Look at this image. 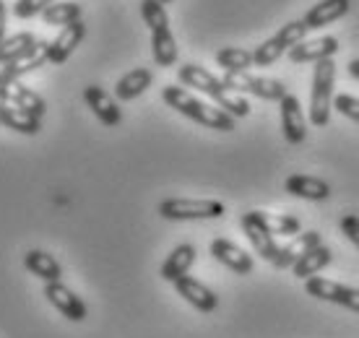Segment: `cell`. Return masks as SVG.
Returning <instances> with one entry per match:
<instances>
[{
    "mask_svg": "<svg viewBox=\"0 0 359 338\" xmlns=\"http://www.w3.org/2000/svg\"><path fill=\"white\" fill-rule=\"evenodd\" d=\"M307 32H310V29H307L305 21H289L287 27H281V32L276 34V39H278V45L289 53L292 47H297L299 42H305Z\"/></svg>",
    "mask_w": 359,
    "mask_h": 338,
    "instance_id": "4dcf8cb0",
    "label": "cell"
},
{
    "mask_svg": "<svg viewBox=\"0 0 359 338\" xmlns=\"http://www.w3.org/2000/svg\"><path fill=\"white\" fill-rule=\"evenodd\" d=\"M318 245H323V237H320L318 231H302V234H297V237L289 242V245L278 248L276 260H273L271 266H276L278 271H284V268H292L297 260L305 255L307 250L318 248Z\"/></svg>",
    "mask_w": 359,
    "mask_h": 338,
    "instance_id": "9a60e30c",
    "label": "cell"
},
{
    "mask_svg": "<svg viewBox=\"0 0 359 338\" xmlns=\"http://www.w3.org/2000/svg\"><path fill=\"white\" fill-rule=\"evenodd\" d=\"M83 99H86V104H89L91 112L107 125V128H115V125L123 123V112H120V107H117V102L109 97L104 89H99V86H86V89H83Z\"/></svg>",
    "mask_w": 359,
    "mask_h": 338,
    "instance_id": "5bb4252c",
    "label": "cell"
},
{
    "mask_svg": "<svg viewBox=\"0 0 359 338\" xmlns=\"http://www.w3.org/2000/svg\"><path fill=\"white\" fill-rule=\"evenodd\" d=\"M151 53H154V62L162 65V68H170V65L177 62V42H175L170 29L151 32Z\"/></svg>",
    "mask_w": 359,
    "mask_h": 338,
    "instance_id": "484cf974",
    "label": "cell"
},
{
    "mask_svg": "<svg viewBox=\"0 0 359 338\" xmlns=\"http://www.w3.org/2000/svg\"><path fill=\"white\" fill-rule=\"evenodd\" d=\"M278 107H281V130H284L287 143H292V146L302 143L307 135V120H305V115H302L299 99L287 94V97L278 102Z\"/></svg>",
    "mask_w": 359,
    "mask_h": 338,
    "instance_id": "9c48e42d",
    "label": "cell"
},
{
    "mask_svg": "<svg viewBox=\"0 0 359 338\" xmlns=\"http://www.w3.org/2000/svg\"><path fill=\"white\" fill-rule=\"evenodd\" d=\"M0 97L6 99L8 104H16V107L27 109V112H32L36 117H42L47 109L45 99L39 97V94H34V91L27 89L18 79H13V76H8V73L3 71H0Z\"/></svg>",
    "mask_w": 359,
    "mask_h": 338,
    "instance_id": "ba28073f",
    "label": "cell"
},
{
    "mask_svg": "<svg viewBox=\"0 0 359 338\" xmlns=\"http://www.w3.org/2000/svg\"><path fill=\"white\" fill-rule=\"evenodd\" d=\"M339 53V39L336 36H318V39H305L297 47L289 50V60L292 62H320L331 60Z\"/></svg>",
    "mask_w": 359,
    "mask_h": 338,
    "instance_id": "8fae6325",
    "label": "cell"
},
{
    "mask_svg": "<svg viewBox=\"0 0 359 338\" xmlns=\"http://www.w3.org/2000/svg\"><path fill=\"white\" fill-rule=\"evenodd\" d=\"M216 62L229 73H248V68L252 65V53L243 47H222L216 53Z\"/></svg>",
    "mask_w": 359,
    "mask_h": 338,
    "instance_id": "f1b7e54d",
    "label": "cell"
},
{
    "mask_svg": "<svg viewBox=\"0 0 359 338\" xmlns=\"http://www.w3.org/2000/svg\"><path fill=\"white\" fill-rule=\"evenodd\" d=\"M349 76H351V79H357V81H359V58H357V60H351V62H349Z\"/></svg>",
    "mask_w": 359,
    "mask_h": 338,
    "instance_id": "8d00e7d4",
    "label": "cell"
},
{
    "mask_svg": "<svg viewBox=\"0 0 359 338\" xmlns=\"http://www.w3.org/2000/svg\"><path fill=\"white\" fill-rule=\"evenodd\" d=\"M229 91H248V94H255L258 99H266V102H281L287 97V86L276 79H266V76H250V73H224L222 79Z\"/></svg>",
    "mask_w": 359,
    "mask_h": 338,
    "instance_id": "5b68a950",
    "label": "cell"
},
{
    "mask_svg": "<svg viewBox=\"0 0 359 338\" xmlns=\"http://www.w3.org/2000/svg\"><path fill=\"white\" fill-rule=\"evenodd\" d=\"M47 50H50V42L36 39V45L32 47L29 53H24L21 58H16L13 62H8V65H3V73H8V76L18 79V76H24V73H32V71H36V68H45L47 62H50Z\"/></svg>",
    "mask_w": 359,
    "mask_h": 338,
    "instance_id": "d6986e66",
    "label": "cell"
},
{
    "mask_svg": "<svg viewBox=\"0 0 359 338\" xmlns=\"http://www.w3.org/2000/svg\"><path fill=\"white\" fill-rule=\"evenodd\" d=\"M331 260H333L331 250L325 248V245H318V248L307 250L305 255H302V258L292 266V271H294L297 278H305V281H307V278L318 276L325 266H331Z\"/></svg>",
    "mask_w": 359,
    "mask_h": 338,
    "instance_id": "cb8c5ba5",
    "label": "cell"
},
{
    "mask_svg": "<svg viewBox=\"0 0 359 338\" xmlns=\"http://www.w3.org/2000/svg\"><path fill=\"white\" fill-rule=\"evenodd\" d=\"M159 216L170 222H196V219H222L224 203L211 198H167L159 203Z\"/></svg>",
    "mask_w": 359,
    "mask_h": 338,
    "instance_id": "277c9868",
    "label": "cell"
},
{
    "mask_svg": "<svg viewBox=\"0 0 359 338\" xmlns=\"http://www.w3.org/2000/svg\"><path fill=\"white\" fill-rule=\"evenodd\" d=\"M83 8L79 3H53L50 8L42 11V21L50 24V27H68L73 21H81Z\"/></svg>",
    "mask_w": 359,
    "mask_h": 338,
    "instance_id": "4316f807",
    "label": "cell"
},
{
    "mask_svg": "<svg viewBox=\"0 0 359 338\" xmlns=\"http://www.w3.org/2000/svg\"><path fill=\"white\" fill-rule=\"evenodd\" d=\"M341 231L349 237L351 245L359 250V216H354V214L344 216V219H341Z\"/></svg>",
    "mask_w": 359,
    "mask_h": 338,
    "instance_id": "e575fe53",
    "label": "cell"
},
{
    "mask_svg": "<svg viewBox=\"0 0 359 338\" xmlns=\"http://www.w3.org/2000/svg\"><path fill=\"white\" fill-rule=\"evenodd\" d=\"M83 36H86V24H83V21H73V24L60 29V34L50 42V50H47L50 62L60 65V62L68 60V58L73 55V50L81 45Z\"/></svg>",
    "mask_w": 359,
    "mask_h": 338,
    "instance_id": "7c38bea8",
    "label": "cell"
},
{
    "mask_svg": "<svg viewBox=\"0 0 359 338\" xmlns=\"http://www.w3.org/2000/svg\"><path fill=\"white\" fill-rule=\"evenodd\" d=\"M151 81H154V73L149 68H133V71H128L115 83V97L120 102H130V99L141 97L151 86Z\"/></svg>",
    "mask_w": 359,
    "mask_h": 338,
    "instance_id": "44dd1931",
    "label": "cell"
},
{
    "mask_svg": "<svg viewBox=\"0 0 359 338\" xmlns=\"http://www.w3.org/2000/svg\"><path fill=\"white\" fill-rule=\"evenodd\" d=\"M284 53H287V50L278 45L276 36H271V39H266L261 47H255V50H252V65H261V68L273 65V62H276Z\"/></svg>",
    "mask_w": 359,
    "mask_h": 338,
    "instance_id": "1f68e13d",
    "label": "cell"
},
{
    "mask_svg": "<svg viewBox=\"0 0 359 338\" xmlns=\"http://www.w3.org/2000/svg\"><path fill=\"white\" fill-rule=\"evenodd\" d=\"M305 292L320 302H331V304H341L346 310L359 312V289H351V286L336 284L331 278L323 276H313L305 281Z\"/></svg>",
    "mask_w": 359,
    "mask_h": 338,
    "instance_id": "8992f818",
    "label": "cell"
},
{
    "mask_svg": "<svg viewBox=\"0 0 359 338\" xmlns=\"http://www.w3.org/2000/svg\"><path fill=\"white\" fill-rule=\"evenodd\" d=\"M208 250H211V255H214L222 266H226L229 271H234L237 276H248V273L252 271V258L245 252L243 248H237L234 242L222 240V237H219V240L211 242V248Z\"/></svg>",
    "mask_w": 359,
    "mask_h": 338,
    "instance_id": "4fadbf2b",
    "label": "cell"
},
{
    "mask_svg": "<svg viewBox=\"0 0 359 338\" xmlns=\"http://www.w3.org/2000/svg\"><path fill=\"white\" fill-rule=\"evenodd\" d=\"M55 0H16V6H13V13L18 18H32L36 13H42L45 8H50Z\"/></svg>",
    "mask_w": 359,
    "mask_h": 338,
    "instance_id": "d6a6232c",
    "label": "cell"
},
{
    "mask_svg": "<svg viewBox=\"0 0 359 338\" xmlns=\"http://www.w3.org/2000/svg\"><path fill=\"white\" fill-rule=\"evenodd\" d=\"M333 81H336V62L320 60L315 62L313 89H310V123L323 128L331 120L333 104Z\"/></svg>",
    "mask_w": 359,
    "mask_h": 338,
    "instance_id": "3957f363",
    "label": "cell"
},
{
    "mask_svg": "<svg viewBox=\"0 0 359 338\" xmlns=\"http://www.w3.org/2000/svg\"><path fill=\"white\" fill-rule=\"evenodd\" d=\"M6 104H8V102H6V99H3V97H0V109H3V107H6Z\"/></svg>",
    "mask_w": 359,
    "mask_h": 338,
    "instance_id": "74e56055",
    "label": "cell"
},
{
    "mask_svg": "<svg viewBox=\"0 0 359 338\" xmlns=\"http://www.w3.org/2000/svg\"><path fill=\"white\" fill-rule=\"evenodd\" d=\"M34 45H36V36L32 34V32H21V34H13V36H8V39H3V42H0V62L8 65V62H13L24 53H29Z\"/></svg>",
    "mask_w": 359,
    "mask_h": 338,
    "instance_id": "83f0119b",
    "label": "cell"
},
{
    "mask_svg": "<svg viewBox=\"0 0 359 338\" xmlns=\"http://www.w3.org/2000/svg\"><path fill=\"white\" fill-rule=\"evenodd\" d=\"M159 3H162V6H167V3H172V0H159Z\"/></svg>",
    "mask_w": 359,
    "mask_h": 338,
    "instance_id": "f35d334b",
    "label": "cell"
},
{
    "mask_svg": "<svg viewBox=\"0 0 359 338\" xmlns=\"http://www.w3.org/2000/svg\"><path fill=\"white\" fill-rule=\"evenodd\" d=\"M175 289H177L180 297L188 304H193L198 312H214L216 307H219V297H216L203 281H198V278H193V276L177 278V281H175Z\"/></svg>",
    "mask_w": 359,
    "mask_h": 338,
    "instance_id": "30bf717a",
    "label": "cell"
},
{
    "mask_svg": "<svg viewBox=\"0 0 359 338\" xmlns=\"http://www.w3.org/2000/svg\"><path fill=\"white\" fill-rule=\"evenodd\" d=\"M346 13H349V0H323V3H318L307 11V16L302 21L307 24V29H320L339 21Z\"/></svg>",
    "mask_w": 359,
    "mask_h": 338,
    "instance_id": "ffe728a7",
    "label": "cell"
},
{
    "mask_svg": "<svg viewBox=\"0 0 359 338\" xmlns=\"http://www.w3.org/2000/svg\"><path fill=\"white\" fill-rule=\"evenodd\" d=\"M162 99L172 109H177L180 115L190 117L193 123L206 125V128H211V130H222V133L234 130L232 115H226L224 109L211 107V104H206V102L196 99L188 89H182V86H164Z\"/></svg>",
    "mask_w": 359,
    "mask_h": 338,
    "instance_id": "7a4b0ae2",
    "label": "cell"
},
{
    "mask_svg": "<svg viewBox=\"0 0 359 338\" xmlns=\"http://www.w3.org/2000/svg\"><path fill=\"white\" fill-rule=\"evenodd\" d=\"M289 196L294 198H305V201H325L331 196V185L325 180L310 177V175H292L284 182Z\"/></svg>",
    "mask_w": 359,
    "mask_h": 338,
    "instance_id": "ac0fdd59",
    "label": "cell"
},
{
    "mask_svg": "<svg viewBox=\"0 0 359 338\" xmlns=\"http://www.w3.org/2000/svg\"><path fill=\"white\" fill-rule=\"evenodd\" d=\"M0 123L24 135H36L42 130V117L32 115V112L16 107V104H6V107L0 109Z\"/></svg>",
    "mask_w": 359,
    "mask_h": 338,
    "instance_id": "603a6c76",
    "label": "cell"
},
{
    "mask_svg": "<svg viewBox=\"0 0 359 338\" xmlns=\"http://www.w3.org/2000/svg\"><path fill=\"white\" fill-rule=\"evenodd\" d=\"M177 79L182 86L196 91H203L206 97H211L219 104V109H224L226 115L232 117H248L250 115V102L243 99L240 94L229 91L222 83V79H216L214 73H208L206 68H201L196 62H185L177 71Z\"/></svg>",
    "mask_w": 359,
    "mask_h": 338,
    "instance_id": "6da1fadb",
    "label": "cell"
},
{
    "mask_svg": "<svg viewBox=\"0 0 359 338\" xmlns=\"http://www.w3.org/2000/svg\"><path fill=\"white\" fill-rule=\"evenodd\" d=\"M333 107L339 109L344 117H349V120L359 123V99L357 97H349V94H339V97H333Z\"/></svg>",
    "mask_w": 359,
    "mask_h": 338,
    "instance_id": "836d02e7",
    "label": "cell"
},
{
    "mask_svg": "<svg viewBox=\"0 0 359 338\" xmlns=\"http://www.w3.org/2000/svg\"><path fill=\"white\" fill-rule=\"evenodd\" d=\"M141 13H144L146 27L151 29V32L170 29V16H167V8H164L159 0H141Z\"/></svg>",
    "mask_w": 359,
    "mask_h": 338,
    "instance_id": "f546056e",
    "label": "cell"
},
{
    "mask_svg": "<svg viewBox=\"0 0 359 338\" xmlns=\"http://www.w3.org/2000/svg\"><path fill=\"white\" fill-rule=\"evenodd\" d=\"M248 214L261 224L269 234H287V237H297V234H299V229H302V224H299V219H297V216L269 214V211H248Z\"/></svg>",
    "mask_w": 359,
    "mask_h": 338,
    "instance_id": "d4e9b609",
    "label": "cell"
},
{
    "mask_svg": "<svg viewBox=\"0 0 359 338\" xmlns=\"http://www.w3.org/2000/svg\"><path fill=\"white\" fill-rule=\"evenodd\" d=\"M6 18H8V11H6V3L0 0V42L6 39Z\"/></svg>",
    "mask_w": 359,
    "mask_h": 338,
    "instance_id": "d590c367",
    "label": "cell"
},
{
    "mask_svg": "<svg viewBox=\"0 0 359 338\" xmlns=\"http://www.w3.org/2000/svg\"><path fill=\"white\" fill-rule=\"evenodd\" d=\"M193 263H196V248L188 245V242H182V245H177V248L167 255V260L162 263V271H159V273H162L164 281L175 284L177 278L188 276V271L193 268Z\"/></svg>",
    "mask_w": 359,
    "mask_h": 338,
    "instance_id": "e0dca14e",
    "label": "cell"
},
{
    "mask_svg": "<svg viewBox=\"0 0 359 338\" xmlns=\"http://www.w3.org/2000/svg\"><path fill=\"white\" fill-rule=\"evenodd\" d=\"M240 224H243V231L248 234L252 250H255L263 260L273 263V260H276V252H278V245H276V240H273V234H269V231L263 229L261 224L255 222L250 214H243Z\"/></svg>",
    "mask_w": 359,
    "mask_h": 338,
    "instance_id": "2e32d148",
    "label": "cell"
},
{
    "mask_svg": "<svg viewBox=\"0 0 359 338\" xmlns=\"http://www.w3.org/2000/svg\"><path fill=\"white\" fill-rule=\"evenodd\" d=\"M45 297H47V302L53 304L55 310L60 312L63 318H68L71 323H83L86 320V315H89V310H86V304H83L81 297L73 292V289H68L63 281L45 284Z\"/></svg>",
    "mask_w": 359,
    "mask_h": 338,
    "instance_id": "52a82bcc",
    "label": "cell"
},
{
    "mask_svg": "<svg viewBox=\"0 0 359 338\" xmlns=\"http://www.w3.org/2000/svg\"><path fill=\"white\" fill-rule=\"evenodd\" d=\"M24 266H27L34 276L42 278L45 284L60 281V276H63V268H60V263H57L50 252H45V250H29L27 255H24Z\"/></svg>",
    "mask_w": 359,
    "mask_h": 338,
    "instance_id": "7402d4cb",
    "label": "cell"
}]
</instances>
